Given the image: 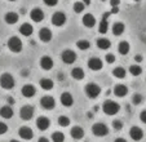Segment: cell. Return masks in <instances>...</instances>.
<instances>
[{"label":"cell","mask_w":146,"mask_h":142,"mask_svg":"<svg viewBox=\"0 0 146 142\" xmlns=\"http://www.w3.org/2000/svg\"><path fill=\"white\" fill-rule=\"evenodd\" d=\"M7 101H8L9 105H13V104H14V100L12 98V97H8V100H7Z\"/></svg>","instance_id":"bcb514c9"},{"label":"cell","mask_w":146,"mask_h":142,"mask_svg":"<svg viewBox=\"0 0 146 142\" xmlns=\"http://www.w3.org/2000/svg\"><path fill=\"white\" fill-rule=\"evenodd\" d=\"M58 124H60V127H69V124H70V119L67 116H60L58 117Z\"/></svg>","instance_id":"e575fe53"},{"label":"cell","mask_w":146,"mask_h":142,"mask_svg":"<svg viewBox=\"0 0 146 142\" xmlns=\"http://www.w3.org/2000/svg\"><path fill=\"white\" fill-rule=\"evenodd\" d=\"M39 84L44 90H50L53 88V82L50 79H40Z\"/></svg>","instance_id":"f546056e"},{"label":"cell","mask_w":146,"mask_h":142,"mask_svg":"<svg viewBox=\"0 0 146 142\" xmlns=\"http://www.w3.org/2000/svg\"><path fill=\"white\" fill-rule=\"evenodd\" d=\"M86 93L89 98H92V100L97 98V97L100 96V93H101V88H100V85H97L96 83H88V84L86 85Z\"/></svg>","instance_id":"3957f363"},{"label":"cell","mask_w":146,"mask_h":142,"mask_svg":"<svg viewBox=\"0 0 146 142\" xmlns=\"http://www.w3.org/2000/svg\"><path fill=\"white\" fill-rule=\"evenodd\" d=\"M124 25L121 23V22H115L114 23V26H113V33H114V35H116V36H119V35H121V34L124 33Z\"/></svg>","instance_id":"f1b7e54d"},{"label":"cell","mask_w":146,"mask_h":142,"mask_svg":"<svg viewBox=\"0 0 146 142\" xmlns=\"http://www.w3.org/2000/svg\"><path fill=\"white\" fill-rule=\"evenodd\" d=\"M125 70H124L123 67H115L113 70V75L115 78H118V79H123V78H125Z\"/></svg>","instance_id":"4dcf8cb0"},{"label":"cell","mask_w":146,"mask_h":142,"mask_svg":"<svg viewBox=\"0 0 146 142\" xmlns=\"http://www.w3.org/2000/svg\"><path fill=\"white\" fill-rule=\"evenodd\" d=\"M40 105L43 109L45 110H53L56 107V101L53 97L50 96H44L43 98L40 100Z\"/></svg>","instance_id":"9c48e42d"},{"label":"cell","mask_w":146,"mask_h":142,"mask_svg":"<svg viewBox=\"0 0 146 142\" xmlns=\"http://www.w3.org/2000/svg\"><path fill=\"white\" fill-rule=\"evenodd\" d=\"M7 131H8V125H7L5 123H1V121H0V136L7 133Z\"/></svg>","instance_id":"f35d334b"},{"label":"cell","mask_w":146,"mask_h":142,"mask_svg":"<svg viewBox=\"0 0 146 142\" xmlns=\"http://www.w3.org/2000/svg\"><path fill=\"white\" fill-rule=\"evenodd\" d=\"M13 109H12L9 105H7V106H3L1 109H0V116H3L4 119H11L12 116H13Z\"/></svg>","instance_id":"7402d4cb"},{"label":"cell","mask_w":146,"mask_h":142,"mask_svg":"<svg viewBox=\"0 0 146 142\" xmlns=\"http://www.w3.org/2000/svg\"><path fill=\"white\" fill-rule=\"evenodd\" d=\"M83 11H84V4L82 1H76L74 4V12L75 13H82Z\"/></svg>","instance_id":"d590c367"},{"label":"cell","mask_w":146,"mask_h":142,"mask_svg":"<svg viewBox=\"0 0 146 142\" xmlns=\"http://www.w3.org/2000/svg\"><path fill=\"white\" fill-rule=\"evenodd\" d=\"M40 67L43 68V70H50V68L53 67V60L50 57H48V56H45V57H41L40 58Z\"/></svg>","instance_id":"ffe728a7"},{"label":"cell","mask_w":146,"mask_h":142,"mask_svg":"<svg viewBox=\"0 0 146 142\" xmlns=\"http://www.w3.org/2000/svg\"><path fill=\"white\" fill-rule=\"evenodd\" d=\"M113 128L115 129V131H120V129L123 128V123H121L120 120H114L113 121Z\"/></svg>","instance_id":"74e56055"},{"label":"cell","mask_w":146,"mask_h":142,"mask_svg":"<svg viewBox=\"0 0 146 142\" xmlns=\"http://www.w3.org/2000/svg\"><path fill=\"white\" fill-rule=\"evenodd\" d=\"M14 79L13 76H12L11 74H8V72H4L1 76H0V85H1V88H4V89L9 90V89H13L14 88Z\"/></svg>","instance_id":"7a4b0ae2"},{"label":"cell","mask_w":146,"mask_h":142,"mask_svg":"<svg viewBox=\"0 0 146 142\" xmlns=\"http://www.w3.org/2000/svg\"><path fill=\"white\" fill-rule=\"evenodd\" d=\"M70 134H71V137L72 138H75V139H80V138H83V136H84V131H83V128L82 127H72L71 128V131H70Z\"/></svg>","instance_id":"603a6c76"},{"label":"cell","mask_w":146,"mask_h":142,"mask_svg":"<svg viewBox=\"0 0 146 142\" xmlns=\"http://www.w3.org/2000/svg\"><path fill=\"white\" fill-rule=\"evenodd\" d=\"M102 66H104V62H102L100 58H97V57L89 58V61H88V67L91 68V70L98 71V70H101V68H102Z\"/></svg>","instance_id":"4fadbf2b"},{"label":"cell","mask_w":146,"mask_h":142,"mask_svg":"<svg viewBox=\"0 0 146 142\" xmlns=\"http://www.w3.org/2000/svg\"><path fill=\"white\" fill-rule=\"evenodd\" d=\"M61 58H62V61H64L65 63H74L75 61H76V53L71 49H66L62 52Z\"/></svg>","instance_id":"ba28073f"},{"label":"cell","mask_w":146,"mask_h":142,"mask_svg":"<svg viewBox=\"0 0 146 142\" xmlns=\"http://www.w3.org/2000/svg\"><path fill=\"white\" fill-rule=\"evenodd\" d=\"M18 134L21 138L26 139V141H29V139H31L34 137V132L31 128H29V127H21V128L18 129Z\"/></svg>","instance_id":"7c38bea8"},{"label":"cell","mask_w":146,"mask_h":142,"mask_svg":"<svg viewBox=\"0 0 146 142\" xmlns=\"http://www.w3.org/2000/svg\"><path fill=\"white\" fill-rule=\"evenodd\" d=\"M102 1H105V0H102Z\"/></svg>","instance_id":"db71d44e"},{"label":"cell","mask_w":146,"mask_h":142,"mask_svg":"<svg viewBox=\"0 0 146 142\" xmlns=\"http://www.w3.org/2000/svg\"><path fill=\"white\" fill-rule=\"evenodd\" d=\"M140 119H141V121H142V123H145V124H146V110L141 111V114H140Z\"/></svg>","instance_id":"b9f144b4"},{"label":"cell","mask_w":146,"mask_h":142,"mask_svg":"<svg viewBox=\"0 0 146 142\" xmlns=\"http://www.w3.org/2000/svg\"><path fill=\"white\" fill-rule=\"evenodd\" d=\"M84 75H86L84 74V71H83V68H80V67H75V68L71 70V76L76 80L84 79Z\"/></svg>","instance_id":"4316f807"},{"label":"cell","mask_w":146,"mask_h":142,"mask_svg":"<svg viewBox=\"0 0 146 142\" xmlns=\"http://www.w3.org/2000/svg\"><path fill=\"white\" fill-rule=\"evenodd\" d=\"M119 12V8H113V11L110 12V13H114V14H116Z\"/></svg>","instance_id":"7dc6e473"},{"label":"cell","mask_w":146,"mask_h":142,"mask_svg":"<svg viewBox=\"0 0 146 142\" xmlns=\"http://www.w3.org/2000/svg\"><path fill=\"white\" fill-rule=\"evenodd\" d=\"M38 142H49V141H48V139L45 138V137H40V138L38 139Z\"/></svg>","instance_id":"f6af8a7d"},{"label":"cell","mask_w":146,"mask_h":142,"mask_svg":"<svg viewBox=\"0 0 146 142\" xmlns=\"http://www.w3.org/2000/svg\"><path fill=\"white\" fill-rule=\"evenodd\" d=\"M82 21H83V25L86 26V27H88V29H92L94 26V23H96V18H94V16L91 14V13L84 14V17H83Z\"/></svg>","instance_id":"e0dca14e"},{"label":"cell","mask_w":146,"mask_h":142,"mask_svg":"<svg viewBox=\"0 0 146 142\" xmlns=\"http://www.w3.org/2000/svg\"><path fill=\"white\" fill-rule=\"evenodd\" d=\"M19 33L22 34L23 36H30L34 33V27L30 23H22L21 27H19Z\"/></svg>","instance_id":"d4e9b609"},{"label":"cell","mask_w":146,"mask_h":142,"mask_svg":"<svg viewBox=\"0 0 146 142\" xmlns=\"http://www.w3.org/2000/svg\"><path fill=\"white\" fill-rule=\"evenodd\" d=\"M52 23L57 27H61L66 23V14L62 13V12H56L52 16Z\"/></svg>","instance_id":"52a82bcc"},{"label":"cell","mask_w":146,"mask_h":142,"mask_svg":"<svg viewBox=\"0 0 146 142\" xmlns=\"http://www.w3.org/2000/svg\"><path fill=\"white\" fill-rule=\"evenodd\" d=\"M119 3H120V0H110V5L113 7V8H118Z\"/></svg>","instance_id":"7bdbcfd3"},{"label":"cell","mask_w":146,"mask_h":142,"mask_svg":"<svg viewBox=\"0 0 146 142\" xmlns=\"http://www.w3.org/2000/svg\"><path fill=\"white\" fill-rule=\"evenodd\" d=\"M4 21H5L8 25H14V23H17V21H18V14L14 13V12H8V13L5 14V17H4Z\"/></svg>","instance_id":"cb8c5ba5"},{"label":"cell","mask_w":146,"mask_h":142,"mask_svg":"<svg viewBox=\"0 0 146 142\" xmlns=\"http://www.w3.org/2000/svg\"><path fill=\"white\" fill-rule=\"evenodd\" d=\"M22 94L26 97V98H31V97H34L35 96V93H36V89H35V87H34L33 84H26L25 87L22 88Z\"/></svg>","instance_id":"ac0fdd59"},{"label":"cell","mask_w":146,"mask_h":142,"mask_svg":"<svg viewBox=\"0 0 146 142\" xmlns=\"http://www.w3.org/2000/svg\"><path fill=\"white\" fill-rule=\"evenodd\" d=\"M115 142H127V141H125L124 138H116V139H115Z\"/></svg>","instance_id":"c3c4849f"},{"label":"cell","mask_w":146,"mask_h":142,"mask_svg":"<svg viewBox=\"0 0 146 142\" xmlns=\"http://www.w3.org/2000/svg\"><path fill=\"white\" fill-rule=\"evenodd\" d=\"M60 100H61V104L64 105V106H66V107H70L72 104H74V98H72V96L70 94L69 92L62 93Z\"/></svg>","instance_id":"d6986e66"},{"label":"cell","mask_w":146,"mask_h":142,"mask_svg":"<svg viewBox=\"0 0 146 142\" xmlns=\"http://www.w3.org/2000/svg\"><path fill=\"white\" fill-rule=\"evenodd\" d=\"M102 110H104V112L108 115H115L119 112V110H120V106H119L118 102L115 101H111V100H108V101L104 102V105H102Z\"/></svg>","instance_id":"6da1fadb"},{"label":"cell","mask_w":146,"mask_h":142,"mask_svg":"<svg viewBox=\"0 0 146 142\" xmlns=\"http://www.w3.org/2000/svg\"><path fill=\"white\" fill-rule=\"evenodd\" d=\"M129 137L133 139V141H141L143 137V132L140 127H132L129 129Z\"/></svg>","instance_id":"30bf717a"},{"label":"cell","mask_w":146,"mask_h":142,"mask_svg":"<svg viewBox=\"0 0 146 142\" xmlns=\"http://www.w3.org/2000/svg\"><path fill=\"white\" fill-rule=\"evenodd\" d=\"M135 60H136V62H141V61H142V56L137 54V56L135 57Z\"/></svg>","instance_id":"ee69618b"},{"label":"cell","mask_w":146,"mask_h":142,"mask_svg":"<svg viewBox=\"0 0 146 142\" xmlns=\"http://www.w3.org/2000/svg\"><path fill=\"white\" fill-rule=\"evenodd\" d=\"M110 12H108V13H105L104 16H102V19L101 22H100V26H98V31L100 34H106L109 30V22H108V18L109 16H110Z\"/></svg>","instance_id":"8fae6325"},{"label":"cell","mask_w":146,"mask_h":142,"mask_svg":"<svg viewBox=\"0 0 146 142\" xmlns=\"http://www.w3.org/2000/svg\"><path fill=\"white\" fill-rule=\"evenodd\" d=\"M9 1H16V0H9Z\"/></svg>","instance_id":"816d5d0a"},{"label":"cell","mask_w":146,"mask_h":142,"mask_svg":"<svg viewBox=\"0 0 146 142\" xmlns=\"http://www.w3.org/2000/svg\"><path fill=\"white\" fill-rule=\"evenodd\" d=\"M76 46L79 48L80 50H87L89 49V46H91V43H89L88 40H78L76 41Z\"/></svg>","instance_id":"1f68e13d"},{"label":"cell","mask_w":146,"mask_h":142,"mask_svg":"<svg viewBox=\"0 0 146 142\" xmlns=\"http://www.w3.org/2000/svg\"><path fill=\"white\" fill-rule=\"evenodd\" d=\"M97 46H98L100 49H109L111 46V43L109 39H105V38H100L97 40Z\"/></svg>","instance_id":"83f0119b"},{"label":"cell","mask_w":146,"mask_h":142,"mask_svg":"<svg viewBox=\"0 0 146 142\" xmlns=\"http://www.w3.org/2000/svg\"><path fill=\"white\" fill-rule=\"evenodd\" d=\"M44 3H45V5H48V7H56L58 3V0H44Z\"/></svg>","instance_id":"60d3db41"},{"label":"cell","mask_w":146,"mask_h":142,"mask_svg":"<svg viewBox=\"0 0 146 142\" xmlns=\"http://www.w3.org/2000/svg\"><path fill=\"white\" fill-rule=\"evenodd\" d=\"M127 93H128V88L124 84H118L114 88V94L116 97H124V96H127Z\"/></svg>","instance_id":"44dd1931"},{"label":"cell","mask_w":146,"mask_h":142,"mask_svg":"<svg viewBox=\"0 0 146 142\" xmlns=\"http://www.w3.org/2000/svg\"><path fill=\"white\" fill-rule=\"evenodd\" d=\"M83 1H84L83 4H86V5H89V4H91V0H83Z\"/></svg>","instance_id":"681fc988"},{"label":"cell","mask_w":146,"mask_h":142,"mask_svg":"<svg viewBox=\"0 0 146 142\" xmlns=\"http://www.w3.org/2000/svg\"><path fill=\"white\" fill-rule=\"evenodd\" d=\"M8 48L14 53H18L22 50V41L19 40V38L17 36H12L8 40Z\"/></svg>","instance_id":"5b68a950"},{"label":"cell","mask_w":146,"mask_h":142,"mask_svg":"<svg viewBox=\"0 0 146 142\" xmlns=\"http://www.w3.org/2000/svg\"><path fill=\"white\" fill-rule=\"evenodd\" d=\"M11 142H19V141H17V139H12Z\"/></svg>","instance_id":"f907efd6"},{"label":"cell","mask_w":146,"mask_h":142,"mask_svg":"<svg viewBox=\"0 0 146 142\" xmlns=\"http://www.w3.org/2000/svg\"><path fill=\"white\" fill-rule=\"evenodd\" d=\"M39 38H40L41 41L48 43V41L52 40V33H50L49 29L43 27V29H40V31H39Z\"/></svg>","instance_id":"2e32d148"},{"label":"cell","mask_w":146,"mask_h":142,"mask_svg":"<svg viewBox=\"0 0 146 142\" xmlns=\"http://www.w3.org/2000/svg\"><path fill=\"white\" fill-rule=\"evenodd\" d=\"M30 17L34 22H40L44 19V12L39 8H35L30 12Z\"/></svg>","instance_id":"9a60e30c"},{"label":"cell","mask_w":146,"mask_h":142,"mask_svg":"<svg viewBox=\"0 0 146 142\" xmlns=\"http://www.w3.org/2000/svg\"><path fill=\"white\" fill-rule=\"evenodd\" d=\"M34 112H35L34 107L31 106V105H26V106L21 107V110H19V116H21L22 120L27 121V120H30V119H33Z\"/></svg>","instance_id":"277c9868"},{"label":"cell","mask_w":146,"mask_h":142,"mask_svg":"<svg viewBox=\"0 0 146 142\" xmlns=\"http://www.w3.org/2000/svg\"><path fill=\"white\" fill-rule=\"evenodd\" d=\"M129 72L133 75V76H138V75H141V72H142V68H141L138 65H132L129 67Z\"/></svg>","instance_id":"836d02e7"},{"label":"cell","mask_w":146,"mask_h":142,"mask_svg":"<svg viewBox=\"0 0 146 142\" xmlns=\"http://www.w3.org/2000/svg\"><path fill=\"white\" fill-rule=\"evenodd\" d=\"M142 96H141L140 93H135V94H133V97H132V102L135 105H140L141 102H142Z\"/></svg>","instance_id":"8d00e7d4"},{"label":"cell","mask_w":146,"mask_h":142,"mask_svg":"<svg viewBox=\"0 0 146 142\" xmlns=\"http://www.w3.org/2000/svg\"><path fill=\"white\" fill-rule=\"evenodd\" d=\"M92 133L97 137H104L109 133V128L106 127V124L96 123V124H93V127H92Z\"/></svg>","instance_id":"8992f818"},{"label":"cell","mask_w":146,"mask_h":142,"mask_svg":"<svg viewBox=\"0 0 146 142\" xmlns=\"http://www.w3.org/2000/svg\"><path fill=\"white\" fill-rule=\"evenodd\" d=\"M50 125V121L48 117L45 116H40L38 117V120H36V127H38L39 131H47Z\"/></svg>","instance_id":"5bb4252c"},{"label":"cell","mask_w":146,"mask_h":142,"mask_svg":"<svg viewBox=\"0 0 146 142\" xmlns=\"http://www.w3.org/2000/svg\"><path fill=\"white\" fill-rule=\"evenodd\" d=\"M52 141L53 142H64L65 141V134L61 133V132H54L52 133Z\"/></svg>","instance_id":"d6a6232c"},{"label":"cell","mask_w":146,"mask_h":142,"mask_svg":"<svg viewBox=\"0 0 146 142\" xmlns=\"http://www.w3.org/2000/svg\"><path fill=\"white\" fill-rule=\"evenodd\" d=\"M131 46H129V43L128 41H120L118 45V52L120 53V54H128V52H129Z\"/></svg>","instance_id":"484cf974"},{"label":"cell","mask_w":146,"mask_h":142,"mask_svg":"<svg viewBox=\"0 0 146 142\" xmlns=\"http://www.w3.org/2000/svg\"><path fill=\"white\" fill-rule=\"evenodd\" d=\"M106 62L108 63H113L115 62V54H111V53H109V54H106Z\"/></svg>","instance_id":"ab89813d"},{"label":"cell","mask_w":146,"mask_h":142,"mask_svg":"<svg viewBox=\"0 0 146 142\" xmlns=\"http://www.w3.org/2000/svg\"><path fill=\"white\" fill-rule=\"evenodd\" d=\"M135 1H140V0H135Z\"/></svg>","instance_id":"f5cc1de1"}]
</instances>
